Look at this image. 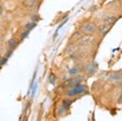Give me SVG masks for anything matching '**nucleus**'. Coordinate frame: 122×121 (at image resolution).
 <instances>
[{
    "instance_id": "nucleus-8",
    "label": "nucleus",
    "mask_w": 122,
    "mask_h": 121,
    "mask_svg": "<svg viewBox=\"0 0 122 121\" xmlns=\"http://www.w3.org/2000/svg\"><path fill=\"white\" fill-rule=\"evenodd\" d=\"M122 77V70H116V71H111L107 75V79L112 83H117L120 80V78Z\"/></svg>"
},
{
    "instance_id": "nucleus-9",
    "label": "nucleus",
    "mask_w": 122,
    "mask_h": 121,
    "mask_svg": "<svg viewBox=\"0 0 122 121\" xmlns=\"http://www.w3.org/2000/svg\"><path fill=\"white\" fill-rule=\"evenodd\" d=\"M5 14V5H3V2L0 0V17Z\"/></svg>"
},
{
    "instance_id": "nucleus-7",
    "label": "nucleus",
    "mask_w": 122,
    "mask_h": 121,
    "mask_svg": "<svg viewBox=\"0 0 122 121\" xmlns=\"http://www.w3.org/2000/svg\"><path fill=\"white\" fill-rule=\"evenodd\" d=\"M20 42H21L20 37H12L11 39H9L8 42H7V51H8V53L13 52V51L19 47Z\"/></svg>"
},
{
    "instance_id": "nucleus-13",
    "label": "nucleus",
    "mask_w": 122,
    "mask_h": 121,
    "mask_svg": "<svg viewBox=\"0 0 122 121\" xmlns=\"http://www.w3.org/2000/svg\"><path fill=\"white\" fill-rule=\"evenodd\" d=\"M17 1H20V0H17Z\"/></svg>"
},
{
    "instance_id": "nucleus-4",
    "label": "nucleus",
    "mask_w": 122,
    "mask_h": 121,
    "mask_svg": "<svg viewBox=\"0 0 122 121\" xmlns=\"http://www.w3.org/2000/svg\"><path fill=\"white\" fill-rule=\"evenodd\" d=\"M119 15H120V12L113 11V10L108 11L102 16L101 23H105V24H108V25L113 26L116 23H117L118 18H119Z\"/></svg>"
},
{
    "instance_id": "nucleus-10",
    "label": "nucleus",
    "mask_w": 122,
    "mask_h": 121,
    "mask_svg": "<svg viewBox=\"0 0 122 121\" xmlns=\"http://www.w3.org/2000/svg\"><path fill=\"white\" fill-rule=\"evenodd\" d=\"M116 85H117V87L119 88V89H122V77L120 78V80L118 81L117 83H116Z\"/></svg>"
},
{
    "instance_id": "nucleus-5",
    "label": "nucleus",
    "mask_w": 122,
    "mask_h": 121,
    "mask_svg": "<svg viewBox=\"0 0 122 121\" xmlns=\"http://www.w3.org/2000/svg\"><path fill=\"white\" fill-rule=\"evenodd\" d=\"M113 26L111 25H108V24H105V23H98V29H97V38L99 39V40H103L105 37L107 36V34H108L109 32L111 30V28H112Z\"/></svg>"
},
{
    "instance_id": "nucleus-2",
    "label": "nucleus",
    "mask_w": 122,
    "mask_h": 121,
    "mask_svg": "<svg viewBox=\"0 0 122 121\" xmlns=\"http://www.w3.org/2000/svg\"><path fill=\"white\" fill-rule=\"evenodd\" d=\"M97 29H98V23L92 18L82 21L78 27V30L81 34L88 35V36H96Z\"/></svg>"
},
{
    "instance_id": "nucleus-6",
    "label": "nucleus",
    "mask_w": 122,
    "mask_h": 121,
    "mask_svg": "<svg viewBox=\"0 0 122 121\" xmlns=\"http://www.w3.org/2000/svg\"><path fill=\"white\" fill-rule=\"evenodd\" d=\"M80 74H83V67H82V63H77L76 65H74L72 67L67 70V78L68 77H75L78 76Z\"/></svg>"
},
{
    "instance_id": "nucleus-11",
    "label": "nucleus",
    "mask_w": 122,
    "mask_h": 121,
    "mask_svg": "<svg viewBox=\"0 0 122 121\" xmlns=\"http://www.w3.org/2000/svg\"><path fill=\"white\" fill-rule=\"evenodd\" d=\"M2 59H5V57H3L2 53L0 52V65H1V62H2Z\"/></svg>"
},
{
    "instance_id": "nucleus-12",
    "label": "nucleus",
    "mask_w": 122,
    "mask_h": 121,
    "mask_svg": "<svg viewBox=\"0 0 122 121\" xmlns=\"http://www.w3.org/2000/svg\"><path fill=\"white\" fill-rule=\"evenodd\" d=\"M119 5H120V10L122 12V0H119Z\"/></svg>"
},
{
    "instance_id": "nucleus-3",
    "label": "nucleus",
    "mask_w": 122,
    "mask_h": 121,
    "mask_svg": "<svg viewBox=\"0 0 122 121\" xmlns=\"http://www.w3.org/2000/svg\"><path fill=\"white\" fill-rule=\"evenodd\" d=\"M21 8L28 13H35L40 7L42 0H20Z\"/></svg>"
},
{
    "instance_id": "nucleus-1",
    "label": "nucleus",
    "mask_w": 122,
    "mask_h": 121,
    "mask_svg": "<svg viewBox=\"0 0 122 121\" xmlns=\"http://www.w3.org/2000/svg\"><path fill=\"white\" fill-rule=\"evenodd\" d=\"M63 97L67 98L70 100H75L77 98L81 97L83 95L89 94V88L84 83H80V84L74 85L71 88H67V89H63Z\"/></svg>"
}]
</instances>
